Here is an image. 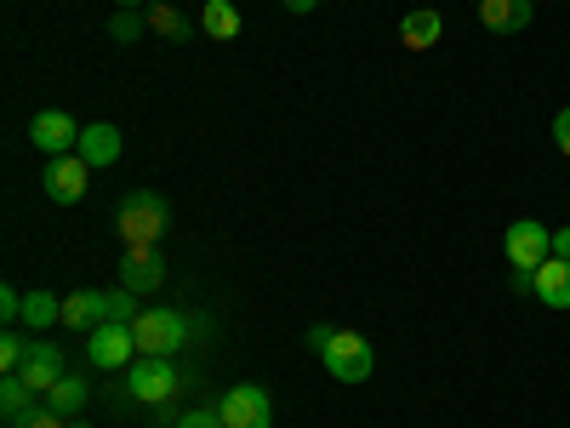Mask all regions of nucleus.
Returning <instances> with one entry per match:
<instances>
[{
    "instance_id": "nucleus-17",
    "label": "nucleus",
    "mask_w": 570,
    "mask_h": 428,
    "mask_svg": "<svg viewBox=\"0 0 570 428\" xmlns=\"http://www.w3.org/2000/svg\"><path fill=\"white\" fill-rule=\"evenodd\" d=\"M23 325H29V338L35 331H46V325H63V298H52V292H23Z\"/></svg>"
},
{
    "instance_id": "nucleus-10",
    "label": "nucleus",
    "mask_w": 570,
    "mask_h": 428,
    "mask_svg": "<svg viewBox=\"0 0 570 428\" xmlns=\"http://www.w3.org/2000/svg\"><path fill=\"white\" fill-rule=\"evenodd\" d=\"M18 377H23V383L46 400V395H52V389L63 383V377H69L63 349H58V343H46V338H35V343H29V360H23V371H18Z\"/></svg>"
},
{
    "instance_id": "nucleus-9",
    "label": "nucleus",
    "mask_w": 570,
    "mask_h": 428,
    "mask_svg": "<svg viewBox=\"0 0 570 428\" xmlns=\"http://www.w3.org/2000/svg\"><path fill=\"white\" fill-rule=\"evenodd\" d=\"M40 183H46V201L75 206V201L86 195V183H91V166H86L80 155H58V160H46Z\"/></svg>"
},
{
    "instance_id": "nucleus-6",
    "label": "nucleus",
    "mask_w": 570,
    "mask_h": 428,
    "mask_svg": "<svg viewBox=\"0 0 570 428\" xmlns=\"http://www.w3.org/2000/svg\"><path fill=\"white\" fill-rule=\"evenodd\" d=\"M502 252H508L513 269H542V263L553 257V228L537 223V217H519V223H508V234H502Z\"/></svg>"
},
{
    "instance_id": "nucleus-7",
    "label": "nucleus",
    "mask_w": 570,
    "mask_h": 428,
    "mask_svg": "<svg viewBox=\"0 0 570 428\" xmlns=\"http://www.w3.org/2000/svg\"><path fill=\"white\" fill-rule=\"evenodd\" d=\"M86 360L98 366V371H126V366L137 360V338H131V325L104 320L98 331H86Z\"/></svg>"
},
{
    "instance_id": "nucleus-14",
    "label": "nucleus",
    "mask_w": 570,
    "mask_h": 428,
    "mask_svg": "<svg viewBox=\"0 0 570 428\" xmlns=\"http://www.w3.org/2000/svg\"><path fill=\"white\" fill-rule=\"evenodd\" d=\"M440 35H445V18L434 7H422V12H411L400 23V46H405V52H428V46H440Z\"/></svg>"
},
{
    "instance_id": "nucleus-25",
    "label": "nucleus",
    "mask_w": 570,
    "mask_h": 428,
    "mask_svg": "<svg viewBox=\"0 0 570 428\" xmlns=\"http://www.w3.org/2000/svg\"><path fill=\"white\" fill-rule=\"evenodd\" d=\"M12 428H69V417H63V411H52V406L40 400V406H35V411H23Z\"/></svg>"
},
{
    "instance_id": "nucleus-15",
    "label": "nucleus",
    "mask_w": 570,
    "mask_h": 428,
    "mask_svg": "<svg viewBox=\"0 0 570 428\" xmlns=\"http://www.w3.org/2000/svg\"><path fill=\"white\" fill-rule=\"evenodd\" d=\"M537 298L548 309H570V257H548L537 269Z\"/></svg>"
},
{
    "instance_id": "nucleus-24",
    "label": "nucleus",
    "mask_w": 570,
    "mask_h": 428,
    "mask_svg": "<svg viewBox=\"0 0 570 428\" xmlns=\"http://www.w3.org/2000/svg\"><path fill=\"white\" fill-rule=\"evenodd\" d=\"M142 29H149V12H115V18H109V35H115L120 46L142 40Z\"/></svg>"
},
{
    "instance_id": "nucleus-18",
    "label": "nucleus",
    "mask_w": 570,
    "mask_h": 428,
    "mask_svg": "<svg viewBox=\"0 0 570 428\" xmlns=\"http://www.w3.org/2000/svg\"><path fill=\"white\" fill-rule=\"evenodd\" d=\"M200 29L212 35V40H240V7L234 0H206V12H200Z\"/></svg>"
},
{
    "instance_id": "nucleus-26",
    "label": "nucleus",
    "mask_w": 570,
    "mask_h": 428,
    "mask_svg": "<svg viewBox=\"0 0 570 428\" xmlns=\"http://www.w3.org/2000/svg\"><path fill=\"white\" fill-rule=\"evenodd\" d=\"M0 320L23 325V292H18V285H0Z\"/></svg>"
},
{
    "instance_id": "nucleus-31",
    "label": "nucleus",
    "mask_w": 570,
    "mask_h": 428,
    "mask_svg": "<svg viewBox=\"0 0 570 428\" xmlns=\"http://www.w3.org/2000/svg\"><path fill=\"white\" fill-rule=\"evenodd\" d=\"M320 0H285V12H314Z\"/></svg>"
},
{
    "instance_id": "nucleus-13",
    "label": "nucleus",
    "mask_w": 570,
    "mask_h": 428,
    "mask_svg": "<svg viewBox=\"0 0 570 428\" xmlns=\"http://www.w3.org/2000/svg\"><path fill=\"white\" fill-rule=\"evenodd\" d=\"M537 7L531 0H480V23L491 35H519V29H531Z\"/></svg>"
},
{
    "instance_id": "nucleus-32",
    "label": "nucleus",
    "mask_w": 570,
    "mask_h": 428,
    "mask_svg": "<svg viewBox=\"0 0 570 428\" xmlns=\"http://www.w3.org/2000/svg\"><path fill=\"white\" fill-rule=\"evenodd\" d=\"M137 7H155V0H120V12H137Z\"/></svg>"
},
{
    "instance_id": "nucleus-23",
    "label": "nucleus",
    "mask_w": 570,
    "mask_h": 428,
    "mask_svg": "<svg viewBox=\"0 0 570 428\" xmlns=\"http://www.w3.org/2000/svg\"><path fill=\"white\" fill-rule=\"evenodd\" d=\"M104 314L109 320H120V325H131L142 309H137V292H131V285H115V292H104Z\"/></svg>"
},
{
    "instance_id": "nucleus-3",
    "label": "nucleus",
    "mask_w": 570,
    "mask_h": 428,
    "mask_svg": "<svg viewBox=\"0 0 570 428\" xmlns=\"http://www.w3.org/2000/svg\"><path fill=\"white\" fill-rule=\"evenodd\" d=\"M131 338H137V354H177L188 343V320L177 309H142L131 320Z\"/></svg>"
},
{
    "instance_id": "nucleus-2",
    "label": "nucleus",
    "mask_w": 570,
    "mask_h": 428,
    "mask_svg": "<svg viewBox=\"0 0 570 428\" xmlns=\"http://www.w3.org/2000/svg\"><path fill=\"white\" fill-rule=\"evenodd\" d=\"M177 389H183V371H177V360L171 354H137L131 366H126V395L137 400V406H166V400H177Z\"/></svg>"
},
{
    "instance_id": "nucleus-21",
    "label": "nucleus",
    "mask_w": 570,
    "mask_h": 428,
    "mask_svg": "<svg viewBox=\"0 0 570 428\" xmlns=\"http://www.w3.org/2000/svg\"><path fill=\"white\" fill-rule=\"evenodd\" d=\"M149 29H155V35H166V40H188V18H183L177 7H160V0L149 7Z\"/></svg>"
},
{
    "instance_id": "nucleus-5",
    "label": "nucleus",
    "mask_w": 570,
    "mask_h": 428,
    "mask_svg": "<svg viewBox=\"0 0 570 428\" xmlns=\"http://www.w3.org/2000/svg\"><path fill=\"white\" fill-rule=\"evenodd\" d=\"M320 360H325V371L337 377V383H365L371 366H376V354H371V343L360 338V331H337V338L320 349Z\"/></svg>"
},
{
    "instance_id": "nucleus-20",
    "label": "nucleus",
    "mask_w": 570,
    "mask_h": 428,
    "mask_svg": "<svg viewBox=\"0 0 570 428\" xmlns=\"http://www.w3.org/2000/svg\"><path fill=\"white\" fill-rule=\"evenodd\" d=\"M35 406H40V395H35V389L23 383V377L12 371L7 383H0V411H7V422H18V417H23V411H35Z\"/></svg>"
},
{
    "instance_id": "nucleus-4",
    "label": "nucleus",
    "mask_w": 570,
    "mask_h": 428,
    "mask_svg": "<svg viewBox=\"0 0 570 428\" xmlns=\"http://www.w3.org/2000/svg\"><path fill=\"white\" fill-rule=\"evenodd\" d=\"M217 411H223V428H274V395L263 383H234L217 400Z\"/></svg>"
},
{
    "instance_id": "nucleus-27",
    "label": "nucleus",
    "mask_w": 570,
    "mask_h": 428,
    "mask_svg": "<svg viewBox=\"0 0 570 428\" xmlns=\"http://www.w3.org/2000/svg\"><path fill=\"white\" fill-rule=\"evenodd\" d=\"M177 428H223V411L217 406H195V411H183Z\"/></svg>"
},
{
    "instance_id": "nucleus-11",
    "label": "nucleus",
    "mask_w": 570,
    "mask_h": 428,
    "mask_svg": "<svg viewBox=\"0 0 570 428\" xmlns=\"http://www.w3.org/2000/svg\"><path fill=\"white\" fill-rule=\"evenodd\" d=\"M120 285H131L137 298L160 292V285H166V257H160V246H126V257H120Z\"/></svg>"
},
{
    "instance_id": "nucleus-8",
    "label": "nucleus",
    "mask_w": 570,
    "mask_h": 428,
    "mask_svg": "<svg viewBox=\"0 0 570 428\" xmlns=\"http://www.w3.org/2000/svg\"><path fill=\"white\" fill-rule=\"evenodd\" d=\"M29 143L46 155V160H58V155H75L80 149V120L63 115V109H40L29 120Z\"/></svg>"
},
{
    "instance_id": "nucleus-33",
    "label": "nucleus",
    "mask_w": 570,
    "mask_h": 428,
    "mask_svg": "<svg viewBox=\"0 0 570 428\" xmlns=\"http://www.w3.org/2000/svg\"><path fill=\"white\" fill-rule=\"evenodd\" d=\"M69 428H91V422H86V417H69Z\"/></svg>"
},
{
    "instance_id": "nucleus-19",
    "label": "nucleus",
    "mask_w": 570,
    "mask_h": 428,
    "mask_svg": "<svg viewBox=\"0 0 570 428\" xmlns=\"http://www.w3.org/2000/svg\"><path fill=\"white\" fill-rule=\"evenodd\" d=\"M86 400H91V383H86V377H63V383H58L52 395H46V406L63 411V417H80V411H86Z\"/></svg>"
},
{
    "instance_id": "nucleus-29",
    "label": "nucleus",
    "mask_w": 570,
    "mask_h": 428,
    "mask_svg": "<svg viewBox=\"0 0 570 428\" xmlns=\"http://www.w3.org/2000/svg\"><path fill=\"white\" fill-rule=\"evenodd\" d=\"M331 338H337V325H325V320H314V325H308V349H314V354H320Z\"/></svg>"
},
{
    "instance_id": "nucleus-30",
    "label": "nucleus",
    "mask_w": 570,
    "mask_h": 428,
    "mask_svg": "<svg viewBox=\"0 0 570 428\" xmlns=\"http://www.w3.org/2000/svg\"><path fill=\"white\" fill-rule=\"evenodd\" d=\"M553 257H570V228H553Z\"/></svg>"
},
{
    "instance_id": "nucleus-16",
    "label": "nucleus",
    "mask_w": 570,
    "mask_h": 428,
    "mask_svg": "<svg viewBox=\"0 0 570 428\" xmlns=\"http://www.w3.org/2000/svg\"><path fill=\"white\" fill-rule=\"evenodd\" d=\"M109 314H104V292H75L63 298V325L69 331H98Z\"/></svg>"
},
{
    "instance_id": "nucleus-1",
    "label": "nucleus",
    "mask_w": 570,
    "mask_h": 428,
    "mask_svg": "<svg viewBox=\"0 0 570 428\" xmlns=\"http://www.w3.org/2000/svg\"><path fill=\"white\" fill-rule=\"evenodd\" d=\"M171 228V206L155 195V188H137V195H126L115 206V234L120 246H160Z\"/></svg>"
},
{
    "instance_id": "nucleus-22",
    "label": "nucleus",
    "mask_w": 570,
    "mask_h": 428,
    "mask_svg": "<svg viewBox=\"0 0 570 428\" xmlns=\"http://www.w3.org/2000/svg\"><path fill=\"white\" fill-rule=\"evenodd\" d=\"M29 343H35V338H23L18 325H7V338H0V366H7V377H12V371H23V360H29Z\"/></svg>"
},
{
    "instance_id": "nucleus-12",
    "label": "nucleus",
    "mask_w": 570,
    "mask_h": 428,
    "mask_svg": "<svg viewBox=\"0 0 570 428\" xmlns=\"http://www.w3.org/2000/svg\"><path fill=\"white\" fill-rule=\"evenodd\" d=\"M120 149H126V143H120V126H109V120H91V126H80V160L91 166V172H104V166H115L120 160Z\"/></svg>"
},
{
    "instance_id": "nucleus-28",
    "label": "nucleus",
    "mask_w": 570,
    "mask_h": 428,
    "mask_svg": "<svg viewBox=\"0 0 570 428\" xmlns=\"http://www.w3.org/2000/svg\"><path fill=\"white\" fill-rule=\"evenodd\" d=\"M553 149L570 160V109H559V115H553Z\"/></svg>"
}]
</instances>
